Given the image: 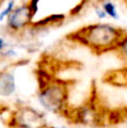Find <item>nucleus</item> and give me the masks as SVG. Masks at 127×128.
<instances>
[{
    "label": "nucleus",
    "instance_id": "f257e3e1",
    "mask_svg": "<svg viewBox=\"0 0 127 128\" xmlns=\"http://www.w3.org/2000/svg\"><path fill=\"white\" fill-rule=\"evenodd\" d=\"M125 35L126 32L124 29L105 22H98L78 29L69 38L89 47L96 53H105L116 50V46Z\"/></svg>",
    "mask_w": 127,
    "mask_h": 128
},
{
    "label": "nucleus",
    "instance_id": "f03ea898",
    "mask_svg": "<svg viewBox=\"0 0 127 128\" xmlns=\"http://www.w3.org/2000/svg\"><path fill=\"white\" fill-rule=\"evenodd\" d=\"M69 90L61 81H50L40 88L38 102L45 110L53 114H64L68 109Z\"/></svg>",
    "mask_w": 127,
    "mask_h": 128
},
{
    "label": "nucleus",
    "instance_id": "7ed1b4c3",
    "mask_svg": "<svg viewBox=\"0 0 127 128\" xmlns=\"http://www.w3.org/2000/svg\"><path fill=\"white\" fill-rule=\"evenodd\" d=\"M18 128H46V120L40 111L33 107H20L12 117Z\"/></svg>",
    "mask_w": 127,
    "mask_h": 128
},
{
    "label": "nucleus",
    "instance_id": "20e7f679",
    "mask_svg": "<svg viewBox=\"0 0 127 128\" xmlns=\"http://www.w3.org/2000/svg\"><path fill=\"white\" fill-rule=\"evenodd\" d=\"M34 16L29 10L28 4L25 2L19 6H16L11 14L7 18V26L10 30L18 33V32L26 30L33 24Z\"/></svg>",
    "mask_w": 127,
    "mask_h": 128
},
{
    "label": "nucleus",
    "instance_id": "39448f33",
    "mask_svg": "<svg viewBox=\"0 0 127 128\" xmlns=\"http://www.w3.org/2000/svg\"><path fill=\"white\" fill-rule=\"evenodd\" d=\"M16 91V82L14 73L9 71L0 72V96L10 97Z\"/></svg>",
    "mask_w": 127,
    "mask_h": 128
},
{
    "label": "nucleus",
    "instance_id": "423d86ee",
    "mask_svg": "<svg viewBox=\"0 0 127 128\" xmlns=\"http://www.w3.org/2000/svg\"><path fill=\"white\" fill-rule=\"evenodd\" d=\"M65 20V15L63 14H53V15L48 16V17H45L43 19L38 20L36 22H33L30 25V27L33 29H44V28H47V27H51L53 25H58L61 22Z\"/></svg>",
    "mask_w": 127,
    "mask_h": 128
},
{
    "label": "nucleus",
    "instance_id": "0eeeda50",
    "mask_svg": "<svg viewBox=\"0 0 127 128\" xmlns=\"http://www.w3.org/2000/svg\"><path fill=\"white\" fill-rule=\"evenodd\" d=\"M100 6H101V8L104 9V11H105L106 16H109L112 19H118L119 18V14H118V11H117V8L114 2L105 1V2H101Z\"/></svg>",
    "mask_w": 127,
    "mask_h": 128
},
{
    "label": "nucleus",
    "instance_id": "6e6552de",
    "mask_svg": "<svg viewBox=\"0 0 127 128\" xmlns=\"http://www.w3.org/2000/svg\"><path fill=\"white\" fill-rule=\"evenodd\" d=\"M16 2L15 1H10V2H7L6 7H4V9H2L1 11H0V22L4 19H7L8 18V16L11 14V11L14 10V8L16 7Z\"/></svg>",
    "mask_w": 127,
    "mask_h": 128
},
{
    "label": "nucleus",
    "instance_id": "1a4fd4ad",
    "mask_svg": "<svg viewBox=\"0 0 127 128\" xmlns=\"http://www.w3.org/2000/svg\"><path fill=\"white\" fill-rule=\"evenodd\" d=\"M116 50L119 52L123 58H125L127 60V34L122 38V40L118 43V45L116 46Z\"/></svg>",
    "mask_w": 127,
    "mask_h": 128
},
{
    "label": "nucleus",
    "instance_id": "9d476101",
    "mask_svg": "<svg viewBox=\"0 0 127 128\" xmlns=\"http://www.w3.org/2000/svg\"><path fill=\"white\" fill-rule=\"evenodd\" d=\"M7 50H8V43L6 42V40L2 36H0V55L4 53Z\"/></svg>",
    "mask_w": 127,
    "mask_h": 128
},
{
    "label": "nucleus",
    "instance_id": "9b49d317",
    "mask_svg": "<svg viewBox=\"0 0 127 128\" xmlns=\"http://www.w3.org/2000/svg\"><path fill=\"white\" fill-rule=\"evenodd\" d=\"M94 12H96V15L98 16L99 19H105V18L107 17L106 14H105V11H104V9L101 8V6L100 7H96V8H94Z\"/></svg>",
    "mask_w": 127,
    "mask_h": 128
},
{
    "label": "nucleus",
    "instance_id": "f8f14e48",
    "mask_svg": "<svg viewBox=\"0 0 127 128\" xmlns=\"http://www.w3.org/2000/svg\"><path fill=\"white\" fill-rule=\"evenodd\" d=\"M83 6H84V2H81V4H79L76 7H74L73 9H72L71 11H70V15H76V14H79L81 11V9L83 8Z\"/></svg>",
    "mask_w": 127,
    "mask_h": 128
}]
</instances>
